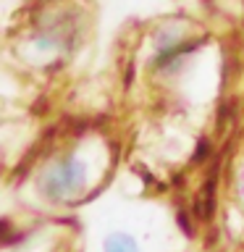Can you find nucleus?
Here are the masks:
<instances>
[{
  "label": "nucleus",
  "mask_w": 244,
  "mask_h": 252,
  "mask_svg": "<svg viewBox=\"0 0 244 252\" xmlns=\"http://www.w3.org/2000/svg\"><path fill=\"white\" fill-rule=\"evenodd\" d=\"M84 187V165L79 160H63L58 165H53L42 179L45 194H50L53 200H66V197L76 194Z\"/></svg>",
  "instance_id": "f257e3e1"
},
{
  "label": "nucleus",
  "mask_w": 244,
  "mask_h": 252,
  "mask_svg": "<svg viewBox=\"0 0 244 252\" xmlns=\"http://www.w3.org/2000/svg\"><path fill=\"white\" fill-rule=\"evenodd\" d=\"M105 252H139L137 250V242L126 234H113L110 239L105 242Z\"/></svg>",
  "instance_id": "f03ea898"
}]
</instances>
